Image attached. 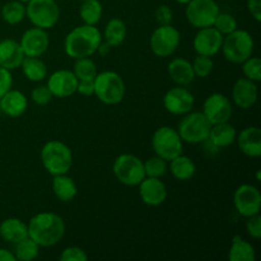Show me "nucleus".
<instances>
[{
  "mask_svg": "<svg viewBox=\"0 0 261 261\" xmlns=\"http://www.w3.org/2000/svg\"><path fill=\"white\" fill-rule=\"evenodd\" d=\"M184 142L177 129L171 126H161L153 133L152 148L154 153L163 160L171 161L182 153Z\"/></svg>",
  "mask_w": 261,
  "mask_h": 261,
  "instance_id": "1a4fd4ad",
  "label": "nucleus"
},
{
  "mask_svg": "<svg viewBox=\"0 0 261 261\" xmlns=\"http://www.w3.org/2000/svg\"><path fill=\"white\" fill-rule=\"evenodd\" d=\"M28 237L40 247H53L65 234V222L53 212H42L30 219L27 224Z\"/></svg>",
  "mask_w": 261,
  "mask_h": 261,
  "instance_id": "f257e3e1",
  "label": "nucleus"
},
{
  "mask_svg": "<svg viewBox=\"0 0 261 261\" xmlns=\"http://www.w3.org/2000/svg\"><path fill=\"white\" fill-rule=\"evenodd\" d=\"M2 18L8 24H19L25 18V5L19 0L8 2L2 8Z\"/></svg>",
  "mask_w": 261,
  "mask_h": 261,
  "instance_id": "2f4dec72",
  "label": "nucleus"
},
{
  "mask_svg": "<svg viewBox=\"0 0 261 261\" xmlns=\"http://www.w3.org/2000/svg\"><path fill=\"white\" fill-rule=\"evenodd\" d=\"M51 188H53L54 195L63 203H69V201L74 200L78 194V186H76L75 181L70 176H68V173L53 176Z\"/></svg>",
  "mask_w": 261,
  "mask_h": 261,
  "instance_id": "a878e982",
  "label": "nucleus"
},
{
  "mask_svg": "<svg viewBox=\"0 0 261 261\" xmlns=\"http://www.w3.org/2000/svg\"><path fill=\"white\" fill-rule=\"evenodd\" d=\"M94 96L105 105H119L125 96V83L119 73L101 71L94 76Z\"/></svg>",
  "mask_w": 261,
  "mask_h": 261,
  "instance_id": "20e7f679",
  "label": "nucleus"
},
{
  "mask_svg": "<svg viewBox=\"0 0 261 261\" xmlns=\"http://www.w3.org/2000/svg\"><path fill=\"white\" fill-rule=\"evenodd\" d=\"M236 129L233 125L229 124V121H227L212 125L208 140L216 148H226L236 143Z\"/></svg>",
  "mask_w": 261,
  "mask_h": 261,
  "instance_id": "b1692460",
  "label": "nucleus"
},
{
  "mask_svg": "<svg viewBox=\"0 0 261 261\" xmlns=\"http://www.w3.org/2000/svg\"><path fill=\"white\" fill-rule=\"evenodd\" d=\"M71 71H73L78 81H82V79H94V76L98 73L96 64H94V61L91 58L75 59Z\"/></svg>",
  "mask_w": 261,
  "mask_h": 261,
  "instance_id": "72a5a7b5",
  "label": "nucleus"
},
{
  "mask_svg": "<svg viewBox=\"0 0 261 261\" xmlns=\"http://www.w3.org/2000/svg\"><path fill=\"white\" fill-rule=\"evenodd\" d=\"M222 42H223V35L212 27L199 28L194 37L193 46L196 55L214 56L221 51Z\"/></svg>",
  "mask_w": 261,
  "mask_h": 261,
  "instance_id": "dca6fc26",
  "label": "nucleus"
},
{
  "mask_svg": "<svg viewBox=\"0 0 261 261\" xmlns=\"http://www.w3.org/2000/svg\"><path fill=\"white\" fill-rule=\"evenodd\" d=\"M19 2H22V3H24V4H25V3H28V2H30V0H19Z\"/></svg>",
  "mask_w": 261,
  "mask_h": 261,
  "instance_id": "8fccbe9b",
  "label": "nucleus"
},
{
  "mask_svg": "<svg viewBox=\"0 0 261 261\" xmlns=\"http://www.w3.org/2000/svg\"><path fill=\"white\" fill-rule=\"evenodd\" d=\"M19 68L22 69L23 75L31 82H42L47 78V65L40 58L24 56Z\"/></svg>",
  "mask_w": 261,
  "mask_h": 261,
  "instance_id": "c85d7f7f",
  "label": "nucleus"
},
{
  "mask_svg": "<svg viewBox=\"0 0 261 261\" xmlns=\"http://www.w3.org/2000/svg\"><path fill=\"white\" fill-rule=\"evenodd\" d=\"M61 261H86L88 259V255L86 254L83 249L78 246H69L63 250L59 257Z\"/></svg>",
  "mask_w": 261,
  "mask_h": 261,
  "instance_id": "ea45409f",
  "label": "nucleus"
},
{
  "mask_svg": "<svg viewBox=\"0 0 261 261\" xmlns=\"http://www.w3.org/2000/svg\"><path fill=\"white\" fill-rule=\"evenodd\" d=\"M257 101V86L247 78H240L232 88V102L242 110L251 109Z\"/></svg>",
  "mask_w": 261,
  "mask_h": 261,
  "instance_id": "6ab92c4d",
  "label": "nucleus"
},
{
  "mask_svg": "<svg viewBox=\"0 0 261 261\" xmlns=\"http://www.w3.org/2000/svg\"><path fill=\"white\" fill-rule=\"evenodd\" d=\"M102 41V33L96 25L82 24L73 28L64 41L65 54L71 59L91 58L97 53Z\"/></svg>",
  "mask_w": 261,
  "mask_h": 261,
  "instance_id": "f03ea898",
  "label": "nucleus"
},
{
  "mask_svg": "<svg viewBox=\"0 0 261 261\" xmlns=\"http://www.w3.org/2000/svg\"><path fill=\"white\" fill-rule=\"evenodd\" d=\"M79 2H83V0H79Z\"/></svg>",
  "mask_w": 261,
  "mask_h": 261,
  "instance_id": "3c124183",
  "label": "nucleus"
},
{
  "mask_svg": "<svg viewBox=\"0 0 261 261\" xmlns=\"http://www.w3.org/2000/svg\"><path fill=\"white\" fill-rule=\"evenodd\" d=\"M76 92H78V93H81L82 96H87V97L94 96V81L93 79H82V81H78Z\"/></svg>",
  "mask_w": 261,
  "mask_h": 261,
  "instance_id": "c03bdc74",
  "label": "nucleus"
},
{
  "mask_svg": "<svg viewBox=\"0 0 261 261\" xmlns=\"http://www.w3.org/2000/svg\"><path fill=\"white\" fill-rule=\"evenodd\" d=\"M247 10L256 22L261 20V0H247Z\"/></svg>",
  "mask_w": 261,
  "mask_h": 261,
  "instance_id": "a18cd8bd",
  "label": "nucleus"
},
{
  "mask_svg": "<svg viewBox=\"0 0 261 261\" xmlns=\"http://www.w3.org/2000/svg\"><path fill=\"white\" fill-rule=\"evenodd\" d=\"M103 8L99 0H83L79 8V17L84 24L96 25L101 20Z\"/></svg>",
  "mask_w": 261,
  "mask_h": 261,
  "instance_id": "7c9ffc66",
  "label": "nucleus"
},
{
  "mask_svg": "<svg viewBox=\"0 0 261 261\" xmlns=\"http://www.w3.org/2000/svg\"><path fill=\"white\" fill-rule=\"evenodd\" d=\"M24 59L22 47L19 45V41H15L13 38H5L0 41V66L8 69V70H14L19 68Z\"/></svg>",
  "mask_w": 261,
  "mask_h": 261,
  "instance_id": "412c9836",
  "label": "nucleus"
},
{
  "mask_svg": "<svg viewBox=\"0 0 261 261\" xmlns=\"http://www.w3.org/2000/svg\"><path fill=\"white\" fill-rule=\"evenodd\" d=\"M180 40V32L172 24L158 25L149 37L150 50L158 58H168L177 50Z\"/></svg>",
  "mask_w": 261,
  "mask_h": 261,
  "instance_id": "9d476101",
  "label": "nucleus"
},
{
  "mask_svg": "<svg viewBox=\"0 0 261 261\" xmlns=\"http://www.w3.org/2000/svg\"><path fill=\"white\" fill-rule=\"evenodd\" d=\"M14 252L8 249H0V261H15Z\"/></svg>",
  "mask_w": 261,
  "mask_h": 261,
  "instance_id": "49530a36",
  "label": "nucleus"
},
{
  "mask_svg": "<svg viewBox=\"0 0 261 261\" xmlns=\"http://www.w3.org/2000/svg\"><path fill=\"white\" fill-rule=\"evenodd\" d=\"M28 99L24 93L17 89H9L0 98V110L9 117H19L27 111Z\"/></svg>",
  "mask_w": 261,
  "mask_h": 261,
  "instance_id": "5701e85b",
  "label": "nucleus"
},
{
  "mask_svg": "<svg viewBox=\"0 0 261 261\" xmlns=\"http://www.w3.org/2000/svg\"><path fill=\"white\" fill-rule=\"evenodd\" d=\"M13 86V76L10 70L0 66V98L7 93Z\"/></svg>",
  "mask_w": 261,
  "mask_h": 261,
  "instance_id": "37998d69",
  "label": "nucleus"
},
{
  "mask_svg": "<svg viewBox=\"0 0 261 261\" xmlns=\"http://www.w3.org/2000/svg\"><path fill=\"white\" fill-rule=\"evenodd\" d=\"M175 2H177L178 4H184V5H186V4H188L189 2H190V0H175Z\"/></svg>",
  "mask_w": 261,
  "mask_h": 261,
  "instance_id": "09e8293b",
  "label": "nucleus"
},
{
  "mask_svg": "<svg viewBox=\"0 0 261 261\" xmlns=\"http://www.w3.org/2000/svg\"><path fill=\"white\" fill-rule=\"evenodd\" d=\"M40 254V246L31 237L20 240L14 245L15 259L20 261H32Z\"/></svg>",
  "mask_w": 261,
  "mask_h": 261,
  "instance_id": "473e14b6",
  "label": "nucleus"
},
{
  "mask_svg": "<svg viewBox=\"0 0 261 261\" xmlns=\"http://www.w3.org/2000/svg\"><path fill=\"white\" fill-rule=\"evenodd\" d=\"M112 172L116 180L125 186H138L145 177L143 161L130 153L116 157L112 165Z\"/></svg>",
  "mask_w": 261,
  "mask_h": 261,
  "instance_id": "0eeeda50",
  "label": "nucleus"
},
{
  "mask_svg": "<svg viewBox=\"0 0 261 261\" xmlns=\"http://www.w3.org/2000/svg\"><path fill=\"white\" fill-rule=\"evenodd\" d=\"M138 186L140 199L147 205L158 206L167 199V188L161 178L144 177Z\"/></svg>",
  "mask_w": 261,
  "mask_h": 261,
  "instance_id": "a211bd4d",
  "label": "nucleus"
},
{
  "mask_svg": "<svg viewBox=\"0 0 261 261\" xmlns=\"http://www.w3.org/2000/svg\"><path fill=\"white\" fill-rule=\"evenodd\" d=\"M143 163H144L145 177L162 178L167 173L168 162L166 160H163L162 157H160V155H153V157L148 158Z\"/></svg>",
  "mask_w": 261,
  "mask_h": 261,
  "instance_id": "f704fd0d",
  "label": "nucleus"
},
{
  "mask_svg": "<svg viewBox=\"0 0 261 261\" xmlns=\"http://www.w3.org/2000/svg\"><path fill=\"white\" fill-rule=\"evenodd\" d=\"M167 73L171 81L176 83V86L188 87L195 81L191 61L185 58H175L170 61L167 66Z\"/></svg>",
  "mask_w": 261,
  "mask_h": 261,
  "instance_id": "4be33fe9",
  "label": "nucleus"
},
{
  "mask_svg": "<svg viewBox=\"0 0 261 261\" xmlns=\"http://www.w3.org/2000/svg\"><path fill=\"white\" fill-rule=\"evenodd\" d=\"M25 4V17L35 27L47 31L59 22L60 9L56 0H30Z\"/></svg>",
  "mask_w": 261,
  "mask_h": 261,
  "instance_id": "6e6552de",
  "label": "nucleus"
},
{
  "mask_svg": "<svg viewBox=\"0 0 261 261\" xmlns=\"http://www.w3.org/2000/svg\"><path fill=\"white\" fill-rule=\"evenodd\" d=\"M246 231L251 239L260 240L261 239V217L260 214H255L247 218L246 222Z\"/></svg>",
  "mask_w": 261,
  "mask_h": 261,
  "instance_id": "79ce46f5",
  "label": "nucleus"
},
{
  "mask_svg": "<svg viewBox=\"0 0 261 261\" xmlns=\"http://www.w3.org/2000/svg\"><path fill=\"white\" fill-rule=\"evenodd\" d=\"M194 103H195L194 94L182 86L170 88L163 97L165 109L176 116H184L188 112L193 111Z\"/></svg>",
  "mask_w": 261,
  "mask_h": 261,
  "instance_id": "4468645a",
  "label": "nucleus"
},
{
  "mask_svg": "<svg viewBox=\"0 0 261 261\" xmlns=\"http://www.w3.org/2000/svg\"><path fill=\"white\" fill-rule=\"evenodd\" d=\"M53 98L54 96L47 86H37L31 92V99L33 101V103L38 105V106H45V105L50 103Z\"/></svg>",
  "mask_w": 261,
  "mask_h": 261,
  "instance_id": "58836bf2",
  "label": "nucleus"
},
{
  "mask_svg": "<svg viewBox=\"0 0 261 261\" xmlns=\"http://www.w3.org/2000/svg\"><path fill=\"white\" fill-rule=\"evenodd\" d=\"M242 73H244L245 78L250 79V81L257 82L261 81V60L260 58L256 56H250L249 59L242 63Z\"/></svg>",
  "mask_w": 261,
  "mask_h": 261,
  "instance_id": "e433bc0d",
  "label": "nucleus"
},
{
  "mask_svg": "<svg viewBox=\"0 0 261 261\" xmlns=\"http://www.w3.org/2000/svg\"><path fill=\"white\" fill-rule=\"evenodd\" d=\"M41 162L51 176L68 173L73 165V153L65 143L50 140L41 149Z\"/></svg>",
  "mask_w": 261,
  "mask_h": 261,
  "instance_id": "7ed1b4c3",
  "label": "nucleus"
},
{
  "mask_svg": "<svg viewBox=\"0 0 261 261\" xmlns=\"http://www.w3.org/2000/svg\"><path fill=\"white\" fill-rule=\"evenodd\" d=\"M48 89L51 91L54 97L58 98H66V97L73 96L76 92L78 86V79L74 75V73L68 69H60L51 74L47 78Z\"/></svg>",
  "mask_w": 261,
  "mask_h": 261,
  "instance_id": "f3484780",
  "label": "nucleus"
},
{
  "mask_svg": "<svg viewBox=\"0 0 261 261\" xmlns=\"http://www.w3.org/2000/svg\"><path fill=\"white\" fill-rule=\"evenodd\" d=\"M255 249L249 241L241 236H234L232 239L231 249L228 251L229 261H255Z\"/></svg>",
  "mask_w": 261,
  "mask_h": 261,
  "instance_id": "c756f323",
  "label": "nucleus"
},
{
  "mask_svg": "<svg viewBox=\"0 0 261 261\" xmlns=\"http://www.w3.org/2000/svg\"><path fill=\"white\" fill-rule=\"evenodd\" d=\"M233 204L240 216L249 217L260 214L261 194L260 190L250 184H242L236 189L233 195Z\"/></svg>",
  "mask_w": 261,
  "mask_h": 261,
  "instance_id": "f8f14e48",
  "label": "nucleus"
},
{
  "mask_svg": "<svg viewBox=\"0 0 261 261\" xmlns=\"http://www.w3.org/2000/svg\"><path fill=\"white\" fill-rule=\"evenodd\" d=\"M110 51H111V46H110L106 41L102 40L101 43H99L98 48H97V53H98L101 56H106Z\"/></svg>",
  "mask_w": 261,
  "mask_h": 261,
  "instance_id": "de8ad7c7",
  "label": "nucleus"
},
{
  "mask_svg": "<svg viewBox=\"0 0 261 261\" xmlns=\"http://www.w3.org/2000/svg\"><path fill=\"white\" fill-rule=\"evenodd\" d=\"M170 162V172L176 180L178 181H188L194 177L195 175V163L188 155H184L182 153L177 157L172 158Z\"/></svg>",
  "mask_w": 261,
  "mask_h": 261,
  "instance_id": "bb28decb",
  "label": "nucleus"
},
{
  "mask_svg": "<svg viewBox=\"0 0 261 261\" xmlns=\"http://www.w3.org/2000/svg\"><path fill=\"white\" fill-rule=\"evenodd\" d=\"M213 27L216 28L218 32H221L222 35L226 36L228 33L233 32L234 30H237V20L229 13H222L219 12V14L217 15L216 20H214Z\"/></svg>",
  "mask_w": 261,
  "mask_h": 261,
  "instance_id": "4c0bfd02",
  "label": "nucleus"
},
{
  "mask_svg": "<svg viewBox=\"0 0 261 261\" xmlns=\"http://www.w3.org/2000/svg\"><path fill=\"white\" fill-rule=\"evenodd\" d=\"M212 124L208 121L203 112L190 111L184 115L180 121L177 132L181 139L190 144H200L208 142Z\"/></svg>",
  "mask_w": 261,
  "mask_h": 261,
  "instance_id": "423d86ee",
  "label": "nucleus"
},
{
  "mask_svg": "<svg viewBox=\"0 0 261 261\" xmlns=\"http://www.w3.org/2000/svg\"><path fill=\"white\" fill-rule=\"evenodd\" d=\"M19 45L24 56L41 58L50 46V37H48L47 31L33 25L32 28L23 33Z\"/></svg>",
  "mask_w": 261,
  "mask_h": 261,
  "instance_id": "2eb2a0df",
  "label": "nucleus"
},
{
  "mask_svg": "<svg viewBox=\"0 0 261 261\" xmlns=\"http://www.w3.org/2000/svg\"><path fill=\"white\" fill-rule=\"evenodd\" d=\"M204 116L212 125L227 122L233 115V106L231 99L222 93H213L206 97L203 103Z\"/></svg>",
  "mask_w": 261,
  "mask_h": 261,
  "instance_id": "ddd939ff",
  "label": "nucleus"
},
{
  "mask_svg": "<svg viewBox=\"0 0 261 261\" xmlns=\"http://www.w3.org/2000/svg\"><path fill=\"white\" fill-rule=\"evenodd\" d=\"M127 35L126 24L120 18H112L107 22L106 27H105L103 35H102V40L106 41L111 47H117L124 43L125 38Z\"/></svg>",
  "mask_w": 261,
  "mask_h": 261,
  "instance_id": "cd10ccee",
  "label": "nucleus"
},
{
  "mask_svg": "<svg viewBox=\"0 0 261 261\" xmlns=\"http://www.w3.org/2000/svg\"><path fill=\"white\" fill-rule=\"evenodd\" d=\"M236 143L245 155L257 158L261 155V130L257 126L245 127L237 134Z\"/></svg>",
  "mask_w": 261,
  "mask_h": 261,
  "instance_id": "aec40b11",
  "label": "nucleus"
},
{
  "mask_svg": "<svg viewBox=\"0 0 261 261\" xmlns=\"http://www.w3.org/2000/svg\"><path fill=\"white\" fill-rule=\"evenodd\" d=\"M255 42L252 36L245 30H234L233 32L223 36L222 53L226 60L233 64H242L254 54Z\"/></svg>",
  "mask_w": 261,
  "mask_h": 261,
  "instance_id": "39448f33",
  "label": "nucleus"
},
{
  "mask_svg": "<svg viewBox=\"0 0 261 261\" xmlns=\"http://www.w3.org/2000/svg\"><path fill=\"white\" fill-rule=\"evenodd\" d=\"M195 78H206L212 74L214 68V63L212 60V56L206 55H196V58L191 61Z\"/></svg>",
  "mask_w": 261,
  "mask_h": 261,
  "instance_id": "c9c22d12",
  "label": "nucleus"
},
{
  "mask_svg": "<svg viewBox=\"0 0 261 261\" xmlns=\"http://www.w3.org/2000/svg\"><path fill=\"white\" fill-rule=\"evenodd\" d=\"M155 22L158 23V25H166V24H172L173 20V12L168 5L163 4L155 9L154 13Z\"/></svg>",
  "mask_w": 261,
  "mask_h": 261,
  "instance_id": "a19ab883",
  "label": "nucleus"
},
{
  "mask_svg": "<svg viewBox=\"0 0 261 261\" xmlns=\"http://www.w3.org/2000/svg\"><path fill=\"white\" fill-rule=\"evenodd\" d=\"M221 9L216 0H190L186 4L185 15L188 22L195 28L212 27Z\"/></svg>",
  "mask_w": 261,
  "mask_h": 261,
  "instance_id": "9b49d317",
  "label": "nucleus"
},
{
  "mask_svg": "<svg viewBox=\"0 0 261 261\" xmlns=\"http://www.w3.org/2000/svg\"><path fill=\"white\" fill-rule=\"evenodd\" d=\"M28 236L27 223L19 218H7L0 223V237L8 244L15 245Z\"/></svg>",
  "mask_w": 261,
  "mask_h": 261,
  "instance_id": "393cba45",
  "label": "nucleus"
}]
</instances>
